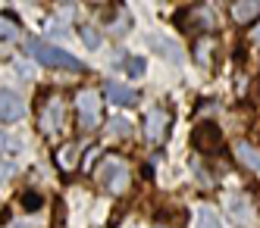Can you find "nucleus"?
Returning a JSON list of instances; mask_svg holds the SVG:
<instances>
[{"label":"nucleus","mask_w":260,"mask_h":228,"mask_svg":"<svg viewBox=\"0 0 260 228\" xmlns=\"http://www.w3.org/2000/svg\"><path fill=\"white\" fill-rule=\"evenodd\" d=\"M94 178L98 184H104L113 197H122L132 184V169L122 157H104L98 166H94Z\"/></svg>","instance_id":"nucleus-1"},{"label":"nucleus","mask_w":260,"mask_h":228,"mask_svg":"<svg viewBox=\"0 0 260 228\" xmlns=\"http://www.w3.org/2000/svg\"><path fill=\"white\" fill-rule=\"evenodd\" d=\"M28 50H31L35 60H38L41 66H47V69H72V72H82V69H85L72 53L53 47V44H47V41H28Z\"/></svg>","instance_id":"nucleus-2"},{"label":"nucleus","mask_w":260,"mask_h":228,"mask_svg":"<svg viewBox=\"0 0 260 228\" xmlns=\"http://www.w3.org/2000/svg\"><path fill=\"white\" fill-rule=\"evenodd\" d=\"M191 144L207 157H216L222 150V128L213 125V122H198L194 131H191Z\"/></svg>","instance_id":"nucleus-3"},{"label":"nucleus","mask_w":260,"mask_h":228,"mask_svg":"<svg viewBox=\"0 0 260 228\" xmlns=\"http://www.w3.org/2000/svg\"><path fill=\"white\" fill-rule=\"evenodd\" d=\"M76 109H79V125L85 131H94L101 125V97H98V91H79Z\"/></svg>","instance_id":"nucleus-4"},{"label":"nucleus","mask_w":260,"mask_h":228,"mask_svg":"<svg viewBox=\"0 0 260 228\" xmlns=\"http://www.w3.org/2000/svg\"><path fill=\"white\" fill-rule=\"evenodd\" d=\"M176 22H179V28H185V31H191V28L207 31V28H213V16H210L207 7H188V10H179V13H176Z\"/></svg>","instance_id":"nucleus-5"},{"label":"nucleus","mask_w":260,"mask_h":228,"mask_svg":"<svg viewBox=\"0 0 260 228\" xmlns=\"http://www.w3.org/2000/svg\"><path fill=\"white\" fill-rule=\"evenodd\" d=\"M166 128H170V112L166 109H147V116H144V141L147 144H163Z\"/></svg>","instance_id":"nucleus-6"},{"label":"nucleus","mask_w":260,"mask_h":228,"mask_svg":"<svg viewBox=\"0 0 260 228\" xmlns=\"http://www.w3.org/2000/svg\"><path fill=\"white\" fill-rule=\"evenodd\" d=\"M63 100L60 97H47V103H44V109H41V131L47 138H53V135H60L63 131Z\"/></svg>","instance_id":"nucleus-7"},{"label":"nucleus","mask_w":260,"mask_h":228,"mask_svg":"<svg viewBox=\"0 0 260 228\" xmlns=\"http://www.w3.org/2000/svg\"><path fill=\"white\" fill-rule=\"evenodd\" d=\"M104 94H107V100L116 103V106H132V103H138V91L132 85H122V82H107L104 85Z\"/></svg>","instance_id":"nucleus-8"},{"label":"nucleus","mask_w":260,"mask_h":228,"mask_svg":"<svg viewBox=\"0 0 260 228\" xmlns=\"http://www.w3.org/2000/svg\"><path fill=\"white\" fill-rule=\"evenodd\" d=\"M22 112H25V106L19 100V94L0 88V119H4V122H19Z\"/></svg>","instance_id":"nucleus-9"},{"label":"nucleus","mask_w":260,"mask_h":228,"mask_svg":"<svg viewBox=\"0 0 260 228\" xmlns=\"http://www.w3.org/2000/svg\"><path fill=\"white\" fill-rule=\"evenodd\" d=\"M226 210H229L238 222H251V216H254V206H251L248 194H229V197H226Z\"/></svg>","instance_id":"nucleus-10"},{"label":"nucleus","mask_w":260,"mask_h":228,"mask_svg":"<svg viewBox=\"0 0 260 228\" xmlns=\"http://www.w3.org/2000/svg\"><path fill=\"white\" fill-rule=\"evenodd\" d=\"M213 50H216L213 37H198V41H194V63L210 72L213 69Z\"/></svg>","instance_id":"nucleus-11"},{"label":"nucleus","mask_w":260,"mask_h":228,"mask_svg":"<svg viewBox=\"0 0 260 228\" xmlns=\"http://www.w3.org/2000/svg\"><path fill=\"white\" fill-rule=\"evenodd\" d=\"M232 16H235L238 25H248V22H254V19H260V4L257 0H238V4L232 7Z\"/></svg>","instance_id":"nucleus-12"},{"label":"nucleus","mask_w":260,"mask_h":228,"mask_svg":"<svg viewBox=\"0 0 260 228\" xmlns=\"http://www.w3.org/2000/svg\"><path fill=\"white\" fill-rule=\"evenodd\" d=\"M235 160L241 166H248L251 172H260V150H254L248 141H238L235 144Z\"/></svg>","instance_id":"nucleus-13"},{"label":"nucleus","mask_w":260,"mask_h":228,"mask_svg":"<svg viewBox=\"0 0 260 228\" xmlns=\"http://www.w3.org/2000/svg\"><path fill=\"white\" fill-rule=\"evenodd\" d=\"M79 144H63L60 150H57V166L63 169V172H76L79 169Z\"/></svg>","instance_id":"nucleus-14"},{"label":"nucleus","mask_w":260,"mask_h":228,"mask_svg":"<svg viewBox=\"0 0 260 228\" xmlns=\"http://www.w3.org/2000/svg\"><path fill=\"white\" fill-rule=\"evenodd\" d=\"M107 131H110L113 138H128V135H132V119L113 116V119H110V125H107Z\"/></svg>","instance_id":"nucleus-15"},{"label":"nucleus","mask_w":260,"mask_h":228,"mask_svg":"<svg viewBox=\"0 0 260 228\" xmlns=\"http://www.w3.org/2000/svg\"><path fill=\"white\" fill-rule=\"evenodd\" d=\"M194 219H198V228H222L219 225V216L210 210V206H198V216Z\"/></svg>","instance_id":"nucleus-16"},{"label":"nucleus","mask_w":260,"mask_h":228,"mask_svg":"<svg viewBox=\"0 0 260 228\" xmlns=\"http://www.w3.org/2000/svg\"><path fill=\"white\" fill-rule=\"evenodd\" d=\"M19 203H22V210H28V213H38L41 206H44V197H41L38 191H22V194H19Z\"/></svg>","instance_id":"nucleus-17"},{"label":"nucleus","mask_w":260,"mask_h":228,"mask_svg":"<svg viewBox=\"0 0 260 228\" xmlns=\"http://www.w3.org/2000/svg\"><path fill=\"white\" fill-rule=\"evenodd\" d=\"M151 44L163 47V56H166V60H173L176 66L182 63V53H179V47H176V44H170V41H166V37H151Z\"/></svg>","instance_id":"nucleus-18"},{"label":"nucleus","mask_w":260,"mask_h":228,"mask_svg":"<svg viewBox=\"0 0 260 228\" xmlns=\"http://www.w3.org/2000/svg\"><path fill=\"white\" fill-rule=\"evenodd\" d=\"M19 34V25H16V19L13 16H0V37L4 41H10V37Z\"/></svg>","instance_id":"nucleus-19"},{"label":"nucleus","mask_w":260,"mask_h":228,"mask_svg":"<svg viewBox=\"0 0 260 228\" xmlns=\"http://www.w3.org/2000/svg\"><path fill=\"white\" fill-rule=\"evenodd\" d=\"M79 34H82V41H85L91 50H98V47H101V34L91 28V25H82V28H79Z\"/></svg>","instance_id":"nucleus-20"},{"label":"nucleus","mask_w":260,"mask_h":228,"mask_svg":"<svg viewBox=\"0 0 260 228\" xmlns=\"http://www.w3.org/2000/svg\"><path fill=\"white\" fill-rule=\"evenodd\" d=\"M125 69H128V75H144L147 63L141 60V56H128V60H125Z\"/></svg>","instance_id":"nucleus-21"},{"label":"nucleus","mask_w":260,"mask_h":228,"mask_svg":"<svg viewBox=\"0 0 260 228\" xmlns=\"http://www.w3.org/2000/svg\"><path fill=\"white\" fill-rule=\"evenodd\" d=\"M125 28H128V16L122 13L119 19H113V25H110V31H113V34H125Z\"/></svg>","instance_id":"nucleus-22"},{"label":"nucleus","mask_w":260,"mask_h":228,"mask_svg":"<svg viewBox=\"0 0 260 228\" xmlns=\"http://www.w3.org/2000/svg\"><path fill=\"white\" fill-rule=\"evenodd\" d=\"M16 147H19V141H16V138H7L4 131H0V150H7V154H10V150H16Z\"/></svg>","instance_id":"nucleus-23"},{"label":"nucleus","mask_w":260,"mask_h":228,"mask_svg":"<svg viewBox=\"0 0 260 228\" xmlns=\"http://www.w3.org/2000/svg\"><path fill=\"white\" fill-rule=\"evenodd\" d=\"M13 172H16V166L10 160H0V178H10Z\"/></svg>","instance_id":"nucleus-24"},{"label":"nucleus","mask_w":260,"mask_h":228,"mask_svg":"<svg viewBox=\"0 0 260 228\" xmlns=\"http://www.w3.org/2000/svg\"><path fill=\"white\" fill-rule=\"evenodd\" d=\"M16 69H19L22 79H31V66H28V63H22V60H19V63H16Z\"/></svg>","instance_id":"nucleus-25"},{"label":"nucleus","mask_w":260,"mask_h":228,"mask_svg":"<svg viewBox=\"0 0 260 228\" xmlns=\"http://www.w3.org/2000/svg\"><path fill=\"white\" fill-rule=\"evenodd\" d=\"M50 34H53V37H63L66 28H60V22H50Z\"/></svg>","instance_id":"nucleus-26"},{"label":"nucleus","mask_w":260,"mask_h":228,"mask_svg":"<svg viewBox=\"0 0 260 228\" xmlns=\"http://www.w3.org/2000/svg\"><path fill=\"white\" fill-rule=\"evenodd\" d=\"M257 37H260V28H257Z\"/></svg>","instance_id":"nucleus-27"}]
</instances>
